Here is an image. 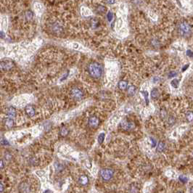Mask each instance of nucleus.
<instances>
[{
	"mask_svg": "<svg viewBox=\"0 0 193 193\" xmlns=\"http://www.w3.org/2000/svg\"><path fill=\"white\" fill-rule=\"evenodd\" d=\"M88 72L90 76L94 78L98 79L99 78L103 73V68L102 65L96 62L91 63L88 66Z\"/></svg>",
	"mask_w": 193,
	"mask_h": 193,
	"instance_id": "nucleus-1",
	"label": "nucleus"
},
{
	"mask_svg": "<svg viewBox=\"0 0 193 193\" xmlns=\"http://www.w3.org/2000/svg\"><path fill=\"white\" fill-rule=\"evenodd\" d=\"M113 175H114V171H113V170L110 168H106L102 169L100 171V176L103 179V180L105 181H110L112 178Z\"/></svg>",
	"mask_w": 193,
	"mask_h": 193,
	"instance_id": "nucleus-2",
	"label": "nucleus"
},
{
	"mask_svg": "<svg viewBox=\"0 0 193 193\" xmlns=\"http://www.w3.org/2000/svg\"><path fill=\"white\" fill-rule=\"evenodd\" d=\"M179 31L181 36H187L190 34L191 28L189 24H187V22H181L179 26Z\"/></svg>",
	"mask_w": 193,
	"mask_h": 193,
	"instance_id": "nucleus-3",
	"label": "nucleus"
},
{
	"mask_svg": "<svg viewBox=\"0 0 193 193\" xmlns=\"http://www.w3.org/2000/svg\"><path fill=\"white\" fill-rule=\"evenodd\" d=\"M15 67V64L9 60H4L0 62V68L3 71H9Z\"/></svg>",
	"mask_w": 193,
	"mask_h": 193,
	"instance_id": "nucleus-4",
	"label": "nucleus"
},
{
	"mask_svg": "<svg viewBox=\"0 0 193 193\" xmlns=\"http://www.w3.org/2000/svg\"><path fill=\"white\" fill-rule=\"evenodd\" d=\"M71 95L73 99H75L76 100H80V99H81L83 98L84 93L80 89L73 88L71 91Z\"/></svg>",
	"mask_w": 193,
	"mask_h": 193,
	"instance_id": "nucleus-5",
	"label": "nucleus"
},
{
	"mask_svg": "<svg viewBox=\"0 0 193 193\" xmlns=\"http://www.w3.org/2000/svg\"><path fill=\"white\" fill-rule=\"evenodd\" d=\"M89 126L92 128H97L99 124V120L97 116H92L88 121Z\"/></svg>",
	"mask_w": 193,
	"mask_h": 193,
	"instance_id": "nucleus-6",
	"label": "nucleus"
},
{
	"mask_svg": "<svg viewBox=\"0 0 193 193\" xmlns=\"http://www.w3.org/2000/svg\"><path fill=\"white\" fill-rule=\"evenodd\" d=\"M121 126L125 130L129 131V130H131L134 128V125L132 122H129V121H124L123 122H122L121 123Z\"/></svg>",
	"mask_w": 193,
	"mask_h": 193,
	"instance_id": "nucleus-7",
	"label": "nucleus"
},
{
	"mask_svg": "<svg viewBox=\"0 0 193 193\" xmlns=\"http://www.w3.org/2000/svg\"><path fill=\"white\" fill-rule=\"evenodd\" d=\"M25 112H26V113L29 117H33V116H35V113H36L35 108H33L32 105H30L26 106V108H25Z\"/></svg>",
	"mask_w": 193,
	"mask_h": 193,
	"instance_id": "nucleus-8",
	"label": "nucleus"
},
{
	"mask_svg": "<svg viewBox=\"0 0 193 193\" xmlns=\"http://www.w3.org/2000/svg\"><path fill=\"white\" fill-rule=\"evenodd\" d=\"M29 184L26 182H21L19 185V190L20 192H28L30 191Z\"/></svg>",
	"mask_w": 193,
	"mask_h": 193,
	"instance_id": "nucleus-9",
	"label": "nucleus"
},
{
	"mask_svg": "<svg viewBox=\"0 0 193 193\" xmlns=\"http://www.w3.org/2000/svg\"><path fill=\"white\" fill-rule=\"evenodd\" d=\"M78 183L81 185L85 186L89 183V178L86 175H81L78 178Z\"/></svg>",
	"mask_w": 193,
	"mask_h": 193,
	"instance_id": "nucleus-10",
	"label": "nucleus"
},
{
	"mask_svg": "<svg viewBox=\"0 0 193 193\" xmlns=\"http://www.w3.org/2000/svg\"><path fill=\"white\" fill-rule=\"evenodd\" d=\"M16 110L15 108L13 107H9L6 110V113H7V115L9 116V117H15L16 116Z\"/></svg>",
	"mask_w": 193,
	"mask_h": 193,
	"instance_id": "nucleus-11",
	"label": "nucleus"
},
{
	"mask_svg": "<svg viewBox=\"0 0 193 193\" xmlns=\"http://www.w3.org/2000/svg\"><path fill=\"white\" fill-rule=\"evenodd\" d=\"M4 124H5V126H7L8 128H11V127H13L14 126V121L13 119L12 118H7L4 120Z\"/></svg>",
	"mask_w": 193,
	"mask_h": 193,
	"instance_id": "nucleus-12",
	"label": "nucleus"
},
{
	"mask_svg": "<svg viewBox=\"0 0 193 193\" xmlns=\"http://www.w3.org/2000/svg\"><path fill=\"white\" fill-rule=\"evenodd\" d=\"M136 91H137V87L135 86H129L128 88H127V92H128V94L131 96H133L135 93H136Z\"/></svg>",
	"mask_w": 193,
	"mask_h": 193,
	"instance_id": "nucleus-13",
	"label": "nucleus"
},
{
	"mask_svg": "<svg viewBox=\"0 0 193 193\" xmlns=\"http://www.w3.org/2000/svg\"><path fill=\"white\" fill-rule=\"evenodd\" d=\"M128 86V82L126 81H120L118 82V88L121 90L126 89Z\"/></svg>",
	"mask_w": 193,
	"mask_h": 193,
	"instance_id": "nucleus-14",
	"label": "nucleus"
},
{
	"mask_svg": "<svg viewBox=\"0 0 193 193\" xmlns=\"http://www.w3.org/2000/svg\"><path fill=\"white\" fill-rule=\"evenodd\" d=\"M165 146H166V144L163 142H162V141L159 142L157 144V151L162 153L165 149Z\"/></svg>",
	"mask_w": 193,
	"mask_h": 193,
	"instance_id": "nucleus-15",
	"label": "nucleus"
},
{
	"mask_svg": "<svg viewBox=\"0 0 193 193\" xmlns=\"http://www.w3.org/2000/svg\"><path fill=\"white\" fill-rule=\"evenodd\" d=\"M150 95H151V97L153 99H156L159 97V92L158 90L156 89V88H154L152 91H151V93H150Z\"/></svg>",
	"mask_w": 193,
	"mask_h": 193,
	"instance_id": "nucleus-16",
	"label": "nucleus"
},
{
	"mask_svg": "<svg viewBox=\"0 0 193 193\" xmlns=\"http://www.w3.org/2000/svg\"><path fill=\"white\" fill-rule=\"evenodd\" d=\"M68 129H67L66 127H63L60 130V135L61 137H65L67 134H68Z\"/></svg>",
	"mask_w": 193,
	"mask_h": 193,
	"instance_id": "nucleus-17",
	"label": "nucleus"
},
{
	"mask_svg": "<svg viewBox=\"0 0 193 193\" xmlns=\"http://www.w3.org/2000/svg\"><path fill=\"white\" fill-rule=\"evenodd\" d=\"M185 116H186V119H187L188 121H189V122L192 121H193V112H192V111H188V112L186 113Z\"/></svg>",
	"mask_w": 193,
	"mask_h": 193,
	"instance_id": "nucleus-18",
	"label": "nucleus"
},
{
	"mask_svg": "<svg viewBox=\"0 0 193 193\" xmlns=\"http://www.w3.org/2000/svg\"><path fill=\"white\" fill-rule=\"evenodd\" d=\"M140 94H142V96L144 97V99H145V102H146V104H147V105H148V104H149L148 92H147V91H141V92H140Z\"/></svg>",
	"mask_w": 193,
	"mask_h": 193,
	"instance_id": "nucleus-19",
	"label": "nucleus"
},
{
	"mask_svg": "<svg viewBox=\"0 0 193 193\" xmlns=\"http://www.w3.org/2000/svg\"><path fill=\"white\" fill-rule=\"evenodd\" d=\"M105 133H100L98 136L97 137V141L99 142V144H102L103 142H104V139H105Z\"/></svg>",
	"mask_w": 193,
	"mask_h": 193,
	"instance_id": "nucleus-20",
	"label": "nucleus"
},
{
	"mask_svg": "<svg viewBox=\"0 0 193 193\" xmlns=\"http://www.w3.org/2000/svg\"><path fill=\"white\" fill-rule=\"evenodd\" d=\"M171 84L173 87L174 88H178L179 87V80L177 78H174L171 81Z\"/></svg>",
	"mask_w": 193,
	"mask_h": 193,
	"instance_id": "nucleus-21",
	"label": "nucleus"
},
{
	"mask_svg": "<svg viewBox=\"0 0 193 193\" xmlns=\"http://www.w3.org/2000/svg\"><path fill=\"white\" fill-rule=\"evenodd\" d=\"M54 168L57 170V171H60L64 168L62 164L59 163H54Z\"/></svg>",
	"mask_w": 193,
	"mask_h": 193,
	"instance_id": "nucleus-22",
	"label": "nucleus"
},
{
	"mask_svg": "<svg viewBox=\"0 0 193 193\" xmlns=\"http://www.w3.org/2000/svg\"><path fill=\"white\" fill-rule=\"evenodd\" d=\"M179 181H181V182H182V183H184V184L187 183V181H188V178H187V176H184V175H181V176H179Z\"/></svg>",
	"mask_w": 193,
	"mask_h": 193,
	"instance_id": "nucleus-23",
	"label": "nucleus"
},
{
	"mask_svg": "<svg viewBox=\"0 0 193 193\" xmlns=\"http://www.w3.org/2000/svg\"><path fill=\"white\" fill-rule=\"evenodd\" d=\"M97 9L98 12H99V13H105V11H106V8L105 7H103V6H102V5L98 6V7H97Z\"/></svg>",
	"mask_w": 193,
	"mask_h": 193,
	"instance_id": "nucleus-24",
	"label": "nucleus"
},
{
	"mask_svg": "<svg viewBox=\"0 0 193 193\" xmlns=\"http://www.w3.org/2000/svg\"><path fill=\"white\" fill-rule=\"evenodd\" d=\"M26 17L27 18L28 20L32 19V18H33V13L31 12V11H28V12H26Z\"/></svg>",
	"mask_w": 193,
	"mask_h": 193,
	"instance_id": "nucleus-25",
	"label": "nucleus"
},
{
	"mask_svg": "<svg viewBox=\"0 0 193 193\" xmlns=\"http://www.w3.org/2000/svg\"><path fill=\"white\" fill-rule=\"evenodd\" d=\"M175 121H176V119H175V118L174 116H170L169 118H168V123L173 125Z\"/></svg>",
	"mask_w": 193,
	"mask_h": 193,
	"instance_id": "nucleus-26",
	"label": "nucleus"
},
{
	"mask_svg": "<svg viewBox=\"0 0 193 193\" xmlns=\"http://www.w3.org/2000/svg\"><path fill=\"white\" fill-rule=\"evenodd\" d=\"M107 17H108V21H111L112 20V17H113V15H112V13H111V12H109L108 13V15H107Z\"/></svg>",
	"mask_w": 193,
	"mask_h": 193,
	"instance_id": "nucleus-27",
	"label": "nucleus"
},
{
	"mask_svg": "<svg viewBox=\"0 0 193 193\" xmlns=\"http://www.w3.org/2000/svg\"><path fill=\"white\" fill-rule=\"evenodd\" d=\"M150 141H151V143H152V147H155V145H156V144H157V142L155 141V139H153V138H150Z\"/></svg>",
	"mask_w": 193,
	"mask_h": 193,
	"instance_id": "nucleus-28",
	"label": "nucleus"
},
{
	"mask_svg": "<svg viewBox=\"0 0 193 193\" xmlns=\"http://www.w3.org/2000/svg\"><path fill=\"white\" fill-rule=\"evenodd\" d=\"M187 55L189 56V57H190V58H193V52L191 50L188 49L187 51Z\"/></svg>",
	"mask_w": 193,
	"mask_h": 193,
	"instance_id": "nucleus-29",
	"label": "nucleus"
},
{
	"mask_svg": "<svg viewBox=\"0 0 193 193\" xmlns=\"http://www.w3.org/2000/svg\"><path fill=\"white\" fill-rule=\"evenodd\" d=\"M176 75H177V73H176V72H174V71H171V72H170V73H169L168 76H169L170 78H171V77H174V76H176Z\"/></svg>",
	"mask_w": 193,
	"mask_h": 193,
	"instance_id": "nucleus-30",
	"label": "nucleus"
},
{
	"mask_svg": "<svg viewBox=\"0 0 193 193\" xmlns=\"http://www.w3.org/2000/svg\"><path fill=\"white\" fill-rule=\"evenodd\" d=\"M4 166V161L3 160H2V159H0V169H2L3 168Z\"/></svg>",
	"mask_w": 193,
	"mask_h": 193,
	"instance_id": "nucleus-31",
	"label": "nucleus"
},
{
	"mask_svg": "<svg viewBox=\"0 0 193 193\" xmlns=\"http://www.w3.org/2000/svg\"><path fill=\"white\" fill-rule=\"evenodd\" d=\"M189 64L185 65H184V67H183V68L181 69V71H186V70L188 68V67H189Z\"/></svg>",
	"mask_w": 193,
	"mask_h": 193,
	"instance_id": "nucleus-32",
	"label": "nucleus"
},
{
	"mask_svg": "<svg viewBox=\"0 0 193 193\" xmlns=\"http://www.w3.org/2000/svg\"><path fill=\"white\" fill-rule=\"evenodd\" d=\"M4 191V185L0 182V192H2Z\"/></svg>",
	"mask_w": 193,
	"mask_h": 193,
	"instance_id": "nucleus-33",
	"label": "nucleus"
},
{
	"mask_svg": "<svg viewBox=\"0 0 193 193\" xmlns=\"http://www.w3.org/2000/svg\"><path fill=\"white\" fill-rule=\"evenodd\" d=\"M159 80H160V79H159V78H157V77H155V78H153V81L154 83H157V81H159Z\"/></svg>",
	"mask_w": 193,
	"mask_h": 193,
	"instance_id": "nucleus-34",
	"label": "nucleus"
},
{
	"mask_svg": "<svg viewBox=\"0 0 193 193\" xmlns=\"http://www.w3.org/2000/svg\"><path fill=\"white\" fill-rule=\"evenodd\" d=\"M161 116L163 115V116H164V118H166V111H165V110L163 111V110H162L161 111Z\"/></svg>",
	"mask_w": 193,
	"mask_h": 193,
	"instance_id": "nucleus-35",
	"label": "nucleus"
},
{
	"mask_svg": "<svg viewBox=\"0 0 193 193\" xmlns=\"http://www.w3.org/2000/svg\"><path fill=\"white\" fill-rule=\"evenodd\" d=\"M107 2L110 4H112L115 2V0H107Z\"/></svg>",
	"mask_w": 193,
	"mask_h": 193,
	"instance_id": "nucleus-36",
	"label": "nucleus"
},
{
	"mask_svg": "<svg viewBox=\"0 0 193 193\" xmlns=\"http://www.w3.org/2000/svg\"><path fill=\"white\" fill-rule=\"evenodd\" d=\"M4 33L2 31H0V38H4Z\"/></svg>",
	"mask_w": 193,
	"mask_h": 193,
	"instance_id": "nucleus-37",
	"label": "nucleus"
},
{
	"mask_svg": "<svg viewBox=\"0 0 193 193\" xmlns=\"http://www.w3.org/2000/svg\"><path fill=\"white\" fill-rule=\"evenodd\" d=\"M190 192H193V187H192V189H191V190H190Z\"/></svg>",
	"mask_w": 193,
	"mask_h": 193,
	"instance_id": "nucleus-38",
	"label": "nucleus"
}]
</instances>
